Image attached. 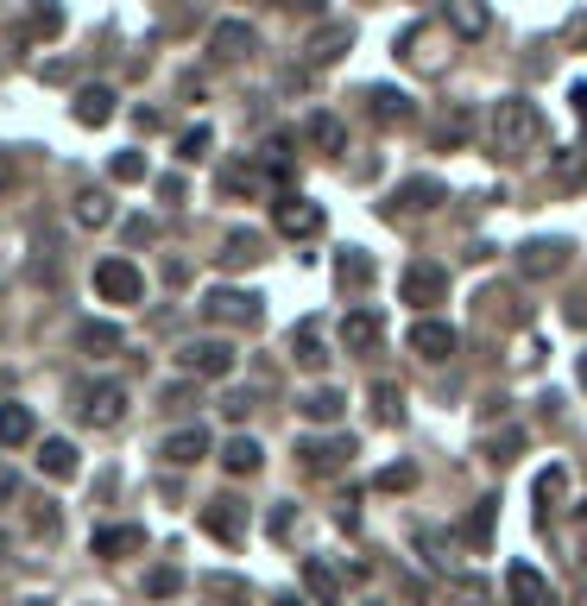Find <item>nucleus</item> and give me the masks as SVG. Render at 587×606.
<instances>
[{"label": "nucleus", "mask_w": 587, "mask_h": 606, "mask_svg": "<svg viewBox=\"0 0 587 606\" xmlns=\"http://www.w3.org/2000/svg\"><path fill=\"white\" fill-rule=\"evenodd\" d=\"M304 587H310L322 606L341 600V582H335V568H329V563H304Z\"/></svg>", "instance_id": "nucleus-34"}, {"label": "nucleus", "mask_w": 587, "mask_h": 606, "mask_svg": "<svg viewBox=\"0 0 587 606\" xmlns=\"http://www.w3.org/2000/svg\"><path fill=\"white\" fill-rule=\"evenodd\" d=\"M549 177H556V183H581V177H587V146H568V152H556Z\"/></svg>", "instance_id": "nucleus-37"}, {"label": "nucleus", "mask_w": 587, "mask_h": 606, "mask_svg": "<svg viewBox=\"0 0 587 606\" xmlns=\"http://www.w3.org/2000/svg\"><path fill=\"white\" fill-rule=\"evenodd\" d=\"M209 449H216V443H209V430H202V424H183V430L165 436V449H158V455H165L171 468H196Z\"/></svg>", "instance_id": "nucleus-13"}, {"label": "nucleus", "mask_w": 587, "mask_h": 606, "mask_svg": "<svg viewBox=\"0 0 587 606\" xmlns=\"http://www.w3.org/2000/svg\"><path fill=\"white\" fill-rule=\"evenodd\" d=\"M379 335H386V322L372 310H354L348 322H341V348L348 354H367V348H379Z\"/></svg>", "instance_id": "nucleus-18"}, {"label": "nucleus", "mask_w": 587, "mask_h": 606, "mask_svg": "<svg viewBox=\"0 0 587 606\" xmlns=\"http://www.w3.org/2000/svg\"><path fill=\"white\" fill-rule=\"evenodd\" d=\"M285 7H304V13H316V7H322V0H285Z\"/></svg>", "instance_id": "nucleus-52"}, {"label": "nucleus", "mask_w": 587, "mask_h": 606, "mask_svg": "<svg viewBox=\"0 0 587 606\" xmlns=\"http://www.w3.org/2000/svg\"><path fill=\"white\" fill-rule=\"evenodd\" d=\"M372 487H379V493H405V487H417V468H386Z\"/></svg>", "instance_id": "nucleus-42"}, {"label": "nucleus", "mask_w": 587, "mask_h": 606, "mask_svg": "<svg viewBox=\"0 0 587 606\" xmlns=\"http://www.w3.org/2000/svg\"><path fill=\"white\" fill-rule=\"evenodd\" d=\"M493 511H499V506H493V499H480V506H474V518L461 525V537H468L474 549H487V537H493Z\"/></svg>", "instance_id": "nucleus-38"}, {"label": "nucleus", "mask_w": 587, "mask_h": 606, "mask_svg": "<svg viewBox=\"0 0 587 606\" xmlns=\"http://www.w3.org/2000/svg\"><path fill=\"white\" fill-rule=\"evenodd\" d=\"M152 235H158V228H152L146 216H133V221H127V240H133V247H139V240H152Z\"/></svg>", "instance_id": "nucleus-49"}, {"label": "nucleus", "mask_w": 587, "mask_h": 606, "mask_svg": "<svg viewBox=\"0 0 587 606\" xmlns=\"http://www.w3.org/2000/svg\"><path fill=\"white\" fill-rule=\"evenodd\" d=\"M177 360H183V372H190V379H228L240 354L228 348V341H216V335H209V341H190Z\"/></svg>", "instance_id": "nucleus-6"}, {"label": "nucleus", "mask_w": 587, "mask_h": 606, "mask_svg": "<svg viewBox=\"0 0 587 606\" xmlns=\"http://www.w3.org/2000/svg\"><path fill=\"white\" fill-rule=\"evenodd\" d=\"M525 278H549L568 266V240H525V254H518Z\"/></svg>", "instance_id": "nucleus-16"}, {"label": "nucleus", "mask_w": 587, "mask_h": 606, "mask_svg": "<svg viewBox=\"0 0 587 606\" xmlns=\"http://www.w3.org/2000/svg\"><path fill=\"white\" fill-rule=\"evenodd\" d=\"M13 183H20V158H13V152H0V196L13 190Z\"/></svg>", "instance_id": "nucleus-47"}, {"label": "nucleus", "mask_w": 587, "mask_h": 606, "mask_svg": "<svg viewBox=\"0 0 587 606\" xmlns=\"http://www.w3.org/2000/svg\"><path fill=\"white\" fill-rule=\"evenodd\" d=\"M202 316H209V322H235V329H253V322H259V297H253V291H228V285H216V291L202 297Z\"/></svg>", "instance_id": "nucleus-8"}, {"label": "nucleus", "mask_w": 587, "mask_h": 606, "mask_svg": "<svg viewBox=\"0 0 587 606\" xmlns=\"http://www.w3.org/2000/svg\"><path fill=\"white\" fill-rule=\"evenodd\" d=\"M58 32H63V7L58 0H32L20 20V39H58Z\"/></svg>", "instance_id": "nucleus-20"}, {"label": "nucleus", "mask_w": 587, "mask_h": 606, "mask_svg": "<svg viewBox=\"0 0 587 606\" xmlns=\"http://www.w3.org/2000/svg\"><path fill=\"white\" fill-rule=\"evenodd\" d=\"M77 468H82V455H77L70 436H44V443H39V474H44V480H70Z\"/></svg>", "instance_id": "nucleus-15"}, {"label": "nucleus", "mask_w": 587, "mask_h": 606, "mask_svg": "<svg viewBox=\"0 0 587 606\" xmlns=\"http://www.w3.org/2000/svg\"><path fill=\"white\" fill-rule=\"evenodd\" d=\"M77 221L82 228H108V221H115V196L108 190H82L77 196Z\"/></svg>", "instance_id": "nucleus-33"}, {"label": "nucleus", "mask_w": 587, "mask_h": 606, "mask_svg": "<svg viewBox=\"0 0 587 606\" xmlns=\"http://www.w3.org/2000/svg\"><path fill=\"white\" fill-rule=\"evenodd\" d=\"M563 493H568V474H563V468H549L544 480H537V499H544V518L556 511V499H563Z\"/></svg>", "instance_id": "nucleus-40"}, {"label": "nucleus", "mask_w": 587, "mask_h": 606, "mask_svg": "<svg viewBox=\"0 0 587 606\" xmlns=\"http://www.w3.org/2000/svg\"><path fill=\"white\" fill-rule=\"evenodd\" d=\"M506 600L511 606H556V594H549V582L530 563H511L506 568Z\"/></svg>", "instance_id": "nucleus-12"}, {"label": "nucleus", "mask_w": 587, "mask_h": 606, "mask_svg": "<svg viewBox=\"0 0 587 606\" xmlns=\"http://www.w3.org/2000/svg\"><path fill=\"white\" fill-rule=\"evenodd\" d=\"M32 436H39V424H32L26 405H0V443H7V449H26Z\"/></svg>", "instance_id": "nucleus-26"}, {"label": "nucleus", "mask_w": 587, "mask_h": 606, "mask_svg": "<svg viewBox=\"0 0 587 606\" xmlns=\"http://www.w3.org/2000/svg\"><path fill=\"white\" fill-rule=\"evenodd\" d=\"M202 530H209L216 544H228V549H235L240 537H247V506H240L235 493H216V499L202 506Z\"/></svg>", "instance_id": "nucleus-7"}, {"label": "nucleus", "mask_w": 587, "mask_h": 606, "mask_svg": "<svg viewBox=\"0 0 587 606\" xmlns=\"http://www.w3.org/2000/svg\"><path fill=\"white\" fill-rule=\"evenodd\" d=\"M259 51V32L247 20H221L216 32H209V58L216 63H247Z\"/></svg>", "instance_id": "nucleus-9"}, {"label": "nucleus", "mask_w": 587, "mask_h": 606, "mask_svg": "<svg viewBox=\"0 0 587 606\" xmlns=\"http://www.w3.org/2000/svg\"><path fill=\"white\" fill-rule=\"evenodd\" d=\"M70 115H77L82 127H108V120H115V89H108V82H82L77 96H70Z\"/></svg>", "instance_id": "nucleus-14"}, {"label": "nucleus", "mask_w": 587, "mask_h": 606, "mask_svg": "<svg viewBox=\"0 0 587 606\" xmlns=\"http://www.w3.org/2000/svg\"><path fill=\"white\" fill-rule=\"evenodd\" d=\"M158 196L165 202H183V177H158Z\"/></svg>", "instance_id": "nucleus-50"}, {"label": "nucleus", "mask_w": 587, "mask_h": 606, "mask_svg": "<svg viewBox=\"0 0 587 606\" xmlns=\"http://www.w3.org/2000/svg\"><path fill=\"white\" fill-rule=\"evenodd\" d=\"M133 549H146V530L139 525H101L96 530V556H133Z\"/></svg>", "instance_id": "nucleus-22"}, {"label": "nucleus", "mask_w": 587, "mask_h": 606, "mask_svg": "<svg viewBox=\"0 0 587 606\" xmlns=\"http://www.w3.org/2000/svg\"><path fill=\"white\" fill-rule=\"evenodd\" d=\"M272 606H304V600H297V594H278V600Z\"/></svg>", "instance_id": "nucleus-53"}, {"label": "nucleus", "mask_w": 587, "mask_h": 606, "mask_svg": "<svg viewBox=\"0 0 587 606\" xmlns=\"http://www.w3.org/2000/svg\"><path fill=\"white\" fill-rule=\"evenodd\" d=\"M568 44H575V51H587V13H575V26H568Z\"/></svg>", "instance_id": "nucleus-51"}, {"label": "nucleus", "mask_w": 587, "mask_h": 606, "mask_svg": "<svg viewBox=\"0 0 587 606\" xmlns=\"http://www.w3.org/2000/svg\"><path fill=\"white\" fill-rule=\"evenodd\" d=\"M216 190L221 196H259V171L253 165H228V171L216 177Z\"/></svg>", "instance_id": "nucleus-35"}, {"label": "nucleus", "mask_w": 587, "mask_h": 606, "mask_svg": "<svg viewBox=\"0 0 587 606\" xmlns=\"http://www.w3.org/2000/svg\"><path fill=\"white\" fill-rule=\"evenodd\" d=\"M26 506V530H32V537H58V506H51V499H20Z\"/></svg>", "instance_id": "nucleus-36"}, {"label": "nucleus", "mask_w": 587, "mask_h": 606, "mask_svg": "<svg viewBox=\"0 0 587 606\" xmlns=\"http://www.w3.org/2000/svg\"><path fill=\"white\" fill-rule=\"evenodd\" d=\"M304 133H310V146L316 152H348V127H341V120L335 115H310V127H304Z\"/></svg>", "instance_id": "nucleus-27"}, {"label": "nucleus", "mask_w": 587, "mask_h": 606, "mask_svg": "<svg viewBox=\"0 0 587 606\" xmlns=\"http://www.w3.org/2000/svg\"><path fill=\"white\" fill-rule=\"evenodd\" d=\"M372 417H379V424H405V391L391 386V379H372Z\"/></svg>", "instance_id": "nucleus-31"}, {"label": "nucleus", "mask_w": 587, "mask_h": 606, "mask_svg": "<svg viewBox=\"0 0 587 606\" xmlns=\"http://www.w3.org/2000/svg\"><path fill=\"white\" fill-rule=\"evenodd\" d=\"M335 285H341V291H367V285H372V259L360 254V247L335 254Z\"/></svg>", "instance_id": "nucleus-23"}, {"label": "nucleus", "mask_w": 587, "mask_h": 606, "mask_svg": "<svg viewBox=\"0 0 587 606\" xmlns=\"http://www.w3.org/2000/svg\"><path fill=\"white\" fill-rule=\"evenodd\" d=\"M120 417H127V386L120 379H96V386L82 391V424L89 430H115Z\"/></svg>", "instance_id": "nucleus-4"}, {"label": "nucleus", "mask_w": 587, "mask_h": 606, "mask_svg": "<svg viewBox=\"0 0 587 606\" xmlns=\"http://www.w3.org/2000/svg\"><path fill=\"white\" fill-rule=\"evenodd\" d=\"M221 266H228V272H247V266H259V235H253V228H235V235L221 240Z\"/></svg>", "instance_id": "nucleus-24"}, {"label": "nucleus", "mask_w": 587, "mask_h": 606, "mask_svg": "<svg viewBox=\"0 0 587 606\" xmlns=\"http://www.w3.org/2000/svg\"><path fill=\"white\" fill-rule=\"evenodd\" d=\"M575 372H581V386H587V354H581V367H575Z\"/></svg>", "instance_id": "nucleus-54"}, {"label": "nucleus", "mask_w": 587, "mask_h": 606, "mask_svg": "<svg viewBox=\"0 0 587 606\" xmlns=\"http://www.w3.org/2000/svg\"><path fill=\"white\" fill-rule=\"evenodd\" d=\"M291 360L297 367H322V360H329V354H322V329H316V322H297L291 329Z\"/></svg>", "instance_id": "nucleus-28"}, {"label": "nucleus", "mask_w": 587, "mask_h": 606, "mask_svg": "<svg viewBox=\"0 0 587 606\" xmlns=\"http://www.w3.org/2000/svg\"><path fill=\"white\" fill-rule=\"evenodd\" d=\"M221 468L228 474H259V443L253 436H228V443H221Z\"/></svg>", "instance_id": "nucleus-30"}, {"label": "nucleus", "mask_w": 587, "mask_h": 606, "mask_svg": "<svg viewBox=\"0 0 587 606\" xmlns=\"http://www.w3.org/2000/svg\"><path fill=\"white\" fill-rule=\"evenodd\" d=\"M487 139H493V158H530L544 146V115H537V101L499 96L493 101V120H487Z\"/></svg>", "instance_id": "nucleus-1"}, {"label": "nucleus", "mask_w": 587, "mask_h": 606, "mask_svg": "<svg viewBox=\"0 0 587 606\" xmlns=\"http://www.w3.org/2000/svg\"><path fill=\"white\" fill-rule=\"evenodd\" d=\"M367 115L398 127V120H411V96H405V89H367Z\"/></svg>", "instance_id": "nucleus-25"}, {"label": "nucleus", "mask_w": 587, "mask_h": 606, "mask_svg": "<svg viewBox=\"0 0 587 606\" xmlns=\"http://www.w3.org/2000/svg\"><path fill=\"white\" fill-rule=\"evenodd\" d=\"M96 297L127 310V304H139V297H146V278H139L133 259H101V266H96Z\"/></svg>", "instance_id": "nucleus-2"}, {"label": "nucleus", "mask_w": 587, "mask_h": 606, "mask_svg": "<svg viewBox=\"0 0 587 606\" xmlns=\"http://www.w3.org/2000/svg\"><path fill=\"white\" fill-rule=\"evenodd\" d=\"M436 202H442V183L436 177H411L405 190L391 196V216H417V209H436Z\"/></svg>", "instance_id": "nucleus-17"}, {"label": "nucleus", "mask_w": 587, "mask_h": 606, "mask_svg": "<svg viewBox=\"0 0 587 606\" xmlns=\"http://www.w3.org/2000/svg\"><path fill=\"white\" fill-rule=\"evenodd\" d=\"M449 26H455V39H487V0H449Z\"/></svg>", "instance_id": "nucleus-19"}, {"label": "nucleus", "mask_w": 587, "mask_h": 606, "mask_svg": "<svg viewBox=\"0 0 587 606\" xmlns=\"http://www.w3.org/2000/svg\"><path fill=\"white\" fill-rule=\"evenodd\" d=\"M266 171H291V146H285V139H272V146H266Z\"/></svg>", "instance_id": "nucleus-45"}, {"label": "nucleus", "mask_w": 587, "mask_h": 606, "mask_svg": "<svg viewBox=\"0 0 587 606\" xmlns=\"http://www.w3.org/2000/svg\"><path fill=\"white\" fill-rule=\"evenodd\" d=\"M348 44H354V26H322V32L310 39V63H335Z\"/></svg>", "instance_id": "nucleus-32"}, {"label": "nucleus", "mask_w": 587, "mask_h": 606, "mask_svg": "<svg viewBox=\"0 0 587 606\" xmlns=\"http://www.w3.org/2000/svg\"><path fill=\"white\" fill-rule=\"evenodd\" d=\"M518 443H525V436H518V430H506V436H493L487 449H493V461H511V449H518Z\"/></svg>", "instance_id": "nucleus-46"}, {"label": "nucleus", "mask_w": 587, "mask_h": 606, "mask_svg": "<svg viewBox=\"0 0 587 606\" xmlns=\"http://www.w3.org/2000/svg\"><path fill=\"white\" fill-rule=\"evenodd\" d=\"M291 525H297V511L278 506V511H272V537H291Z\"/></svg>", "instance_id": "nucleus-48"}, {"label": "nucleus", "mask_w": 587, "mask_h": 606, "mask_svg": "<svg viewBox=\"0 0 587 606\" xmlns=\"http://www.w3.org/2000/svg\"><path fill=\"white\" fill-rule=\"evenodd\" d=\"M398 297H405V304H417V310H430V304H442V297H449V272H442V266H430V259H417V266H405V278H398Z\"/></svg>", "instance_id": "nucleus-5"}, {"label": "nucleus", "mask_w": 587, "mask_h": 606, "mask_svg": "<svg viewBox=\"0 0 587 606\" xmlns=\"http://www.w3.org/2000/svg\"><path fill=\"white\" fill-rule=\"evenodd\" d=\"M77 348L96 354V360H108V354L127 348V335H120V322H82V329H77Z\"/></svg>", "instance_id": "nucleus-21"}, {"label": "nucleus", "mask_w": 587, "mask_h": 606, "mask_svg": "<svg viewBox=\"0 0 587 606\" xmlns=\"http://www.w3.org/2000/svg\"><path fill=\"white\" fill-rule=\"evenodd\" d=\"M455 348H461V335H455L449 322H436V316H417L411 322V354H424V360H449Z\"/></svg>", "instance_id": "nucleus-11"}, {"label": "nucleus", "mask_w": 587, "mask_h": 606, "mask_svg": "<svg viewBox=\"0 0 587 606\" xmlns=\"http://www.w3.org/2000/svg\"><path fill=\"white\" fill-rule=\"evenodd\" d=\"M297 411L310 417V424H335V417L348 411V398H341V391H335V386H316L310 398H304V405H297Z\"/></svg>", "instance_id": "nucleus-29"}, {"label": "nucleus", "mask_w": 587, "mask_h": 606, "mask_svg": "<svg viewBox=\"0 0 587 606\" xmlns=\"http://www.w3.org/2000/svg\"><path fill=\"white\" fill-rule=\"evenodd\" d=\"M108 177H115V183H139V177H146V158L139 152H115L108 158Z\"/></svg>", "instance_id": "nucleus-39"}, {"label": "nucleus", "mask_w": 587, "mask_h": 606, "mask_svg": "<svg viewBox=\"0 0 587 606\" xmlns=\"http://www.w3.org/2000/svg\"><path fill=\"white\" fill-rule=\"evenodd\" d=\"M272 228L285 240L322 235V202H310V196H278V202H272Z\"/></svg>", "instance_id": "nucleus-3"}, {"label": "nucleus", "mask_w": 587, "mask_h": 606, "mask_svg": "<svg viewBox=\"0 0 587 606\" xmlns=\"http://www.w3.org/2000/svg\"><path fill=\"white\" fill-rule=\"evenodd\" d=\"M297 455H304V468L310 474H341L354 461V436H310V443H297Z\"/></svg>", "instance_id": "nucleus-10"}, {"label": "nucleus", "mask_w": 587, "mask_h": 606, "mask_svg": "<svg viewBox=\"0 0 587 606\" xmlns=\"http://www.w3.org/2000/svg\"><path fill=\"white\" fill-rule=\"evenodd\" d=\"M177 587H183V575H177V568H152V575H146V594H152V600H171Z\"/></svg>", "instance_id": "nucleus-41"}, {"label": "nucleus", "mask_w": 587, "mask_h": 606, "mask_svg": "<svg viewBox=\"0 0 587 606\" xmlns=\"http://www.w3.org/2000/svg\"><path fill=\"white\" fill-rule=\"evenodd\" d=\"M247 411H253V398H247V391H235V398H221V417H228V424H247Z\"/></svg>", "instance_id": "nucleus-44"}, {"label": "nucleus", "mask_w": 587, "mask_h": 606, "mask_svg": "<svg viewBox=\"0 0 587 606\" xmlns=\"http://www.w3.org/2000/svg\"><path fill=\"white\" fill-rule=\"evenodd\" d=\"M209 152V127H190V133L177 139V158H202Z\"/></svg>", "instance_id": "nucleus-43"}]
</instances>
